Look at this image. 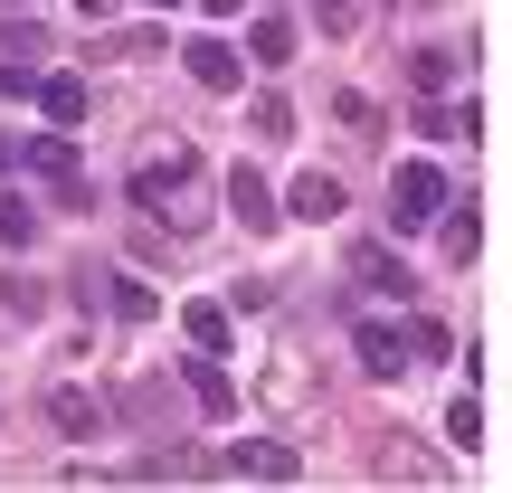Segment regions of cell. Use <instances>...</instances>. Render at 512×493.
Instances as JSON below:
<instances>
[{
	"mask_svg": "<svg viewBox=\"0 0 512 493\" xmlns=\"http://www.w3.org/2000/svg\"><path fill=\"white\" fill-rule=\"evenodd\" d=\"M0 304H10V313H38L48 294H38V275H10V285H0Z\"/></svg>",
	"mask_w": 512,
	"mask_h": 493,
	"instance_id": "cell-25",
	"label": "cell"
},
{
	"mask_svg": "<svg viewBox=\"0 0 512 493\" xmlns=\"http://www.w3.org/2000/svg\"><path fill=\"white\" fill-rule=\"evenodd\" d=\"M181 67H190V86H209V95H238L247 86V48H228V38H190Z\"/></svg>",
	"mask_w": 512,
	"mask_h": 493,
	"instance_id": "cell-5",
	"label": "cell"
},
{
	"mask_svg": "<svg viewBox=\"0 0 512 493\" xmlns=\"http://www.w3.org/2000/svg\"><path fill=\"white\" fill-rule=\"evenodd\" d=\"M446 209V171L437 162H399V181H389V228H437Z\"/></svg>",
	"mask_w": 512,
	"mask_h": 493,
	"instance_id": "cell-2",
	"label": "cell"
},
{
	"mask_svg": "<svg viewBox=\"0 0 512 493\" xmlns=\"http://www.w3.org/2000/svg\"><path fill=\"white\" fill-rule=\"evenodd\" d=\"M228 475H247V484H294V475H304V456L275 446V437H247V446H228Z\"/></svg>",
	"mask_w": 512,
	"mask_h": 493,
	"instance_id": "cell-7",
	"label": "cell"
},
{
	"mask_svg": "<svg viewBox=\"0 0 512 493\" xmlns=\"http://www.w3.org/2000/svg\"><path fill=\"white\" fill-rule=\"evenodd\" d=\"M29 95H38V114H48L57 133H76V124H86V105H95L86 76H67V67H57V76H29Z\"/></svg>",
	"mask_w": 512,
	"mask_h": 493,
	"instance_id": "cell-9",
	"label": "cell"
},
{
	"mask_svg": "<svg viewBox=\"0 0 512 493\" xmlns=\"http://www.w3.org/2000/svg\"><path fill=\"white\" fill-rule=\"evenodd\" d=\"M209 10H247V0H209Z\"/></svg>",
	"mask_w": 512,
	"mask_h": 493,
	"instance_id": "cell-27",
	"label": "cell"
},
{
	"mask_svg": "<svg viewBox=\"0 0 512 493\" xmlns=\"http://www.w3.org/2000/svg\"><path fill=\"white\" fill-rule=\"evenodd\" d=\"M76 10H86V19H105V10H114V0H76Z\"/></svg>",
	"mask_w": 512,
	"mask_h": 493,
	"instance_id": "cell-26",
	"label": "cell"
},
{
	"mask_svg": "<svg viewBox=\"0 0 512 493\" xmlns=\"http://www.w3.org/2000/svg\"><path fill=\"white\" fill-rule=\"evenodd\" d=\"M105 304L124 313V323H152V313H162V294H152L143 275H105Z\"/></svg>",
	"mask_w": 512,
	"mask_h": 493,
	"instance_id": "cell-11",
	"label": "cell"
},
{
	"mask_svg": "<svg viewBox=\"0 0 512 493\" xmlns=\"http://www.w3.org/2000/svg\"><path fill=\"white\" fill-rule=\"evenodd\" d=\"M0 57H10V67H29V57H48V38H38V29H19V19H10V29H0Z\"/></svg>",
	"mask_w": 512,
	"mask_h": 493,
	"instance_id": "cell-23",
	"label": "cell"
},
{
	"mask_svg": "<svg viewBox=\"0 0 512 493\" xmlns=\"http://www.w3.org/2000/svg\"><path fill=\"white\" fill-rule=\"evenodd\" d=\"M351 342H361V370H370V380H399L408 351H418V332H408V323H361Z\"/></svg>",
	"mask_w": 512,
	"mask_h": 493,
	"instance_id": "cell-6",
	"label": "cell"
},
{
	"mask_svg": "<svg viewBox=\"0 0 512 493\" xmlns=\"http://www.w3.org/2000/svg\"><path fill=\"white\" fill-rule=\"evenodd\" d=\"M313 389H323V370H313V351H294V342H275V361H266V380H256V399L285 418V408H313Z\"/></svg>",
	"mask_w": 512,
	"mask_h": 493,
	"instance_id": "cell-3",
	"label": "cell"
},
{
	"mask_svg": "<svg viewBox=\"0 0 512 493\" xmlns=\"http://www.w3.org/2000/svg\"><path fill=\"white\" fill-rule=\"evenodd\" d=\"M29 162H38V171H48V181L76 200V143H67V133H38V143H29Z\"/></svg>",
	"mask_w": 512,
	"mask_h": 493,
	"instance_id": "cell-13",
	"label": "cell"
},
{
	"mask_svg": "<svg viewBox=\"0 0 512 493\" xmlns=\"http://www.w3.org/2000/svg\"><path fill=\"white\" fill-rule=\"evenodd\" d=\"M152 10H171V0H152Z\"/></svg>",
	"mask_w": 512,
	"mask_h": 493,
	"instance_id": "cell-29",
	"label": "cell"
},
{
	"mask_svg": "<svg viewBox=\"0 0 512 493\" xmlns=\"http://www.w3.org/2000/svg\"><path fill=\"white\" fill-rule=\"evenodd\" d=\"M48 427H57V437H95V399L67 389V380H48Z\"/></svg>",
	"mask_w": 512,
	"mask_h": 493,
	"instance_id": "cell-10",
	"label": "cell"
},
{
	"mask_svg": "<svg viewBox=\"0 0 512 493\" xmlns=\"http://www.w3.org/2000/svg\"><path fill=\"white\" fill-rule=\"evenodd\" d=\"M351 275H361V285H380V294H408V266L389 247H351Z\"/></svg>",
	"mask_w": 512,
	"mask_h": 493,
	"instance_id": "cell-14",
	"label": "cell"
},
{
	"mask_svg": "<svg viewBox=\"0 0 512 493\" xmlns=\"http://www.w3.org/2000/svg\"><path fill=\"white\" fill-rule=\"evenodd\" d=\"M294 219H342V181L304 171V181H294Z\"/></svg>",
	"mask_w": 512,
	"mask_h": 493,
	"instance_id": "cell-15",
	"label": "cell"
},
{
	"mask_svg": "<svg viewBox=\"0 0 512 493\" xmlns=\"http://www.w3.org/2000/svg\"><path fill=\"white\" fill-rule=\"evenodd\" d=\"M228 209H238V228H256V238H266V228L275 219H285V209H275V190H266V171H256V162H238V171H228Z\"/></svg>",
	"mask_w": 512,
	"mask_h": 493,
	"instance_id": "cell-8",
	"label": "cell"
},
{
	"mask_svg": "<svg viewBox=\"0 0 512 493\" xmlns=\"http://www.w3.org/2000/svg\"><path fill=\"white\" fill-rule=\"evenodd\" d=\"M124 200H133V219H152L162 238H190V228L209 219V162L171 133V143H152L143 162L124 171Z\"/></svg>",
	"mask_w": 512,
	"mask_h": 493,
	"instance_id": "cell-1",
	"label": "cell"
},
{
	"mask_svg": "<svg viewBox=\"0 0 512 493\" xmlns=\"http://www.w3.org/2000/svg\"><path fill=\"white\" fill-rule=\"evenodd\" d=\"M313 19H323L332 38H361L370 29V0H313Z\"/></svg>",
	"mask_w": 512,
	"mask_h": 493,
	"instance_id": "cell-20",
	"label": "cell"
},
{
	"mask_svg": "<svg viewBox=\"0 0 512 493\" xmlns=\"http://www.w3.org/2000/svg\"><path fill=\"white\" fill-rule=\"evenodd\" d=\"M181 323H190V342H200V351H228V313L209 304V294H200V304L181 313Z\"/></svg>",
	"mask_w": 512,
	"mask_h": 493,
	"instance_id": "cell-21",
	"label": "cell"
},
{
	"mask_svg": "<svg viewBox=\"0 0 512 493\" xmlns=\"http://www.w3.org/2000/svg\"><path fill=\"white\" fill-rule=\"evenodd\" d=\"M0 10H29V0H0Z\"/></svg>",
	"mask_w": 512,
	"mask_h": 493,
	"instance_id": "cell-28",
	"label": "cell"
},
{
	"mask_svg": "<svg viewBox=\"0 0 512 493\" xmlns=\"http://www.w3.org/2000/svg\"><path fill=\"white\" fill-rule=\"evenodd\" d=\"M332 114L351 124V143H380V105H370L361 86H342V95H332Z\"/></svg>",
	"mask_w": 512,
	"mask_h": 493,
	"instance_id": "cell-17",
	"label": "cell"
},
{
	"mask_svg": "<svg viewBox=\"0 0 512 493\" xmlns=\"http://www.w3.org/2000/svg\"><path fill=\"white\" fill-rule=\"evenodd\" d=\"M370 475H380V484H446V465L427 456L408 427H380V446H370Z\"/></svg>",
	"mask_w": 512,
	"mask_h": 493,
	"instance_id": "cell-4",
	"label": "cell"
},
{
	"mask_svg": "<svg viewBox=\"0 0 512 493\" xmlns=\"http://www.w3.org/2000/svg\"><path fill=\"white\" fill-rule=\"evenodd\" d=\"M247 57H256V67H285V57H294V29H285V10H266V19L247 29Z\"/></svg>",
	"mask_w": 512,
	"mask_h": 493,
	"instance_id": "cell-12",
	"label": "cell"
},
{
	"mask_svg": "<svg viewBox=\"0 0 512 493\" xmlns=\"http://www.w3.org/2000/svg\"><path fill=\"white\" fill-rule=\"evenodd\" d=\"M29 238H38V209L19 190H0V247H29Z\"/></svg>",
	"mask_w": 512,
	"mask_h": 493,
	"instance_id": "cell-19",
	"label": "cell"
},
{
	"mask_svg": "<svg viewBox=\"0 0 512 493\" xmlns=\"http://www.w3.org/2000/svg\"><path fill=\"white\" fill-rule=\"evenodd\" d=\"M446 437L475 446V437H484V408H475V399H456V408H446Z\"/></svg>",
	"mask_w": 512,
	"mask_h": 493,
	"instance_id": "cell-24",
	"label": "cell"
},
{
	"mask_svg": "<svg viewBox=\"0 0 512 493\" xmlns=\"http://www.w3.org/2000/svg\"><path fill=\"white\" fill-rule=\"evenodd\" d=\"M408 76H418V95H446V86H456V57L418 48V57H408Z\"/></svg>",
	"mask_w": 512,
	"mask_h": 493,
	"instance_id": "cell-22",
	"label": "cell"
},
{
	"mask_svg": "<svg viewBox=\"0 0 512 493\" xmlns=\"http://www.w3.org/2000/svg\"><path fill=\"white\" fill-rule=\"evenodd\" d=\"M247 124L266 133V143H285V133H294V105H285V95L266 86V95H247Z\"/></svg>",
	"mask_w": 512,
	"mask_h": 493,
	"instance_id": "cell-18",
	"label": "cell"
},
{
	"mask_svg": "<svg viewBox=\"0 0 512 493\" xmlns=\"http://www.w3.org/2000/svg\"><path fill=\"white\" fill-rule=\"evenodd\" d=\"M190 399H200L209 418H228V408H238V389L219 380V351H209V361H190Z\"/></svg>",
	"mask_w": 512,
	"mask_h": 493,
	"instance_id": "cell-16",
	"label": "cell"
}]
</instances>
